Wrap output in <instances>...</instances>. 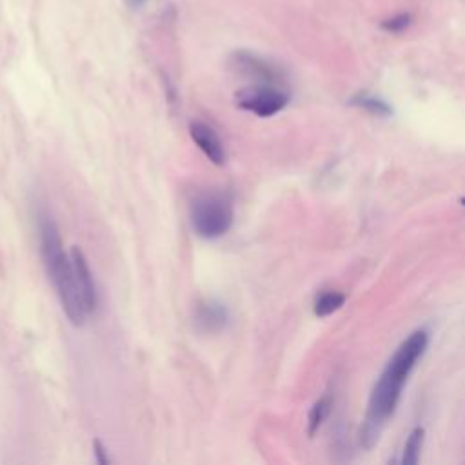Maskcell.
Segmentation results:
<instances>
[{"label":"cell","mask_w":465,"mask_h":465,"mask_svg":"<svg viewBox=\"0 0 465 465\" xmlns=\"http://www.w3.org/2000/svg\"><path fill=\"white\" fill-rule=\"evenodd\" d=\"M232 203L223 193H205L191 203V223L198 236L214 240L223 236L232 225Z\"/></svg>","instance_id":"obj_3"},{"label":"cell","mask_w":465,"mask_h":465,"mask_svg":"<svg viewBox=\"0 0 465 465\" xmlns=\"http://www.w3.org/2000/svg\"><path fill=\"white\" fill-rule=\"evenodd\" d=\"M238 107L267 118L280 113L289 104V93L285 87L276 85H249L236 93Z\"/></svg>","instance_id":"obj_4"},{"label":"cell","mask_w":465,"mask_h":465,"mask_svg":"<svg viewBox=\"0 0 465 465\" xmlns=\"http://www.w3.org/2000/svg\"><path fill=\"white\" fill-rule=\"evenodd\" d=\"M351 105H356L360 109H365L367 113L371 114H378V116H389L392 113L391 105L387 102H383L381 98L367 93V91H360L356 93L351 100H349Z\"/></svg>","instance_id":"obj_9"},{"label":"cell","mask_w":465,"mask_h":465,"mask_svg":"<svg viewBox=\"0 0 465 465\" xmlns=\"http://www.w3.org/2000/svg\"><path fill=\"white\" fill-rule=\"evenodd\" d=\"M429 345V332L425 329L412 331L396 349L392 358L387 361L383 372L376 380L369 403L367 414L361 423L360 441L363 449H372L380 440V434L394 412L398 400L401 396V389L414 369L416 361L423 356Z\"/></svg>","instance_id":"obj_1"},{"label":"cell","mask_w":465,"mask_h":465,"mask_svg":"<svg viewBox=\"0 0 465 465\" xmlns=\"http://www.w3.org/2000/svg\"><path fill=\"white\" fill-rule=\"evenodd\" d=\"M71 258V265H73V272H74V282L80 292V298L84 302V307L87 311V314H91L96 309V285L87 263L85 254L82 252L80 247H73L69 252Z\"/></svg>","instance_id":"obj_6"},{"label":"cell","mask_w":465,"mask_h":465,"mask_svg":"<svg viewBox=\"0 0 465 465\" xmlns=\"http://www.w3.org/2000/svg\"><path fill=\"white\" fill-rule=\"evenodd\" d=\"M231 62L240 74L252 78L256 85H276V87L285 85L283 71L274 62L263 56H258L251 51H236Z\"/></svg>","instance_id":"obj_5"},{"label":"cell","mask_w":465,"mask_h":465,"mask_svg":"<svg viewBox=\"0 0 465 465\" xmlns=\"http://www.w3.org/2000/svg\"><path fill=\"white\" fill-rule=\"evenodd\" d=\"M423 436L425 430L423 427H414L405 441L403 447V454H401V463L403 465H416L420 460V452H421V445H423Z\"/></svg>","instance_id":"obj_11"},{"label":"cell","mask_w":465,"mask_h":465,"mask_svg":"<svg viewBox=\"0 0 465 465\" xmlns=\"http://www.w3.org/2000/svg\"><path fill=\"white\" fill-rule=\"evenodd\" d=\"M40 254H42L47 276L56 289V294L60 298L65 316L73 325H82L89 314L80 298L71 258L64 249L58 227L47 216L40 220Z\"/></svg>","instance_id":"obj_2"},{"label":"cell","mask_w":465,"mask_h":465,"mask_svg":"<svg viewBox=\"0 0 465 465\" xmlns=\"http://www.w3.org/2000/svg\"><path fill=\"white\" fill-rule=\"evenodd\" d=\"M411 25V15L407 13H401V15H396L392 18H387L381 22V27L389 33H401L405 31L407 27Z\"/></svg>","instance_id":"obj_13"},{"label":"cell","mask_w":465,"mask_h":465,"mask_svg":"<svg viewBox=\"0 0 465 465\" xmlns=\"http://www.w3.org/2000/svg\"><path fill=\"white\" fill-rule=\"evenodd\" d=\"M343 302H345V296L341 292H338V291H325V292L316 296L312 309H314L316 316L323 318V316H329L334 311H338L343 305Z\"/></svg>","instance_id":"obj_10"},{"label":"cell","mask_w":465,"mask_h":465,"mask_svg":"<svg viewBox=\"0 0 465 465\" xmlns=\"http://www.w3.org/2000/svg\"><path fill=\"white\" fill-rule=\"evenodd\" d=\"M189 134L194 140V143L203 151V154L214 163V165H223L225 163V151L222 145V140L214 133L211 125L200 120H193L189 124Z\"/></svg>","instance_id":"obj_7"},{"label":"cell","mask_w":465,"mask_h":465,"mask_svg":"<svg viewBox=\"0 0 465 465\" xmlns=\"http://www.w3.org/2000/svg\"><path fill=\"white\" fill-rule=\"evenodd\" d=\"M229 314L223 303L218 300H205L196 307L194 323L202 332H220L227 325Z\"/></svg>","instance_id":"obj_8"},{"label":"cell","mask_w":465,"mask_h":465,"mask_svg":"<svg viewBox=\"0 0 465 465\" xmlns=\"http://www.w3.org/2000/svg\"><path fill=\"white\" fill-rule=\"evenodd\" d=\"M93 449H94V456H96V461L100 465H107L109 463V458H107V452H105V447L100 440H94L93 441Z\"/></svg>","instance_id":"obj_14"},{"label":"cell","mask_w":465,"mask_h":465,"mask_svg":"<svg viewBox=\"0 0 465 465\" xmlns=\"http://www.w3.org/2000/svg\"><path fill=\"white\" fill-rule=\"evenodd\" d=\"M331 405H332V400L331 396H323L320 398L309 411V420H307V432L309 436H314L316 430L322 427V423L325 421L329 411H331Z\"/></svg>","instance_id":"obj_12"},{"label":"cell","mask_w":465,"mask_h":465,"mask_svg":"<svg viewBox=\"0 0 465 465\" xmlns=\"http://www.w3.org/2000/svg\"><path fill=\"white\" fill-rule=\"evenodd\" d=\"M145 0H129V4L133 5V7H138V5H142Z\"/></svg>","instance_id":"obj_15"}]
</instances>
